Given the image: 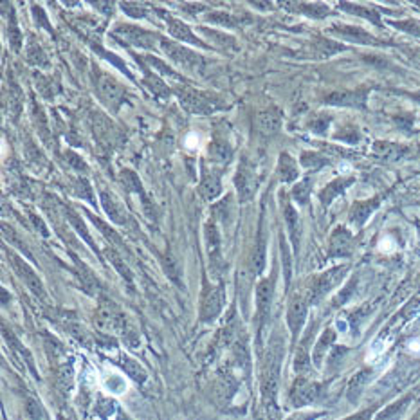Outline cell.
<instances>
[{"instance_id": "cell-23", "label": "cell", "mask_w": 420, "mask_h": 420, "mask_svg": "<svg viewBox=\"0 0 420 420\" xmlns=\"http://www.w3.org/2000/svg\"><path fill=\"white\" fill-rule=\"evenodd\" d=\"M372 152H374V157L381 161H399L408 154V148L397 143H389V141H377Z\"/></svg>"}, {"instance_id": "cell-21", "label": "cell", "mask_w": 420, "mask_h": 420, "mask_svg": "<svg viewBox=\"0 0 420 420\" xmlns=\"http://www.w3.org/2000/svg\"><path fill=\"white\" fill-rule=\"evenodd\" d=\"M379 204H381V199H379V197H375V199H370V200H361V203H355L350 210V217H348V220H350L352 226L361 227L362 224L368 220L370 215L377 210Z\"/></svg>"}, {"instance_id": "cell-18", "label": "cell", "mask_w": 420, "mask_h": 420, "mask_svg": "<svg viewBox=\"0 0 420 420\" xmlns=\"http://www.w3.org/2000/svg\"><path fill=\"white\" fill-rule=\"evenodd\" d=\"M102 206L105 210V213L109 215L110 220L117 226H126L129 224V213H126V208L123 206V203L117 200V197L110 191H102Z\"/></svg>"}, {"instance_id": "cell-42", "label": "cell", "mask_w": 420, "mask_h": 420, "mask_svg": "<svg viewBox=\"0 0 420 420\" xmlns=\"http://www.w3.org/2000/svg\"><path fill=\"white\" fill-rule=\"evenodd\" d=\"M8 35H9V43H11V47L15 49V51H18L20 45H22V35H20L18 31V26H16L15 13H11V16H9Z\"/></svg>"}, {"instance_id": "cell-48", "label": "cell", "mask_w": 420, "mask_h": 420, "mask_svg": "<svg viewBox=\"0 0 420 420\" xmlns=\"http://www.w3.org/2000/svg\"><path fill=\"white\" fill-rule=\"evenodd\" d=\"M74 186H76V193H78L80 197H83V199L89 200L90 204H94L92 190H90L89 183H87L85 179H78V181H76V184H74Z\"/></svg>"}, {"instance_id": "cell-54", "label": "cell", "mask_w": 420, "mask_h": 420, "mask_svg": "<svg viewBox=\"0 0 420 420\" xmlns=\"http://www.w3.org/2000/svg\"><path fill=\"white\" fill-rule=\"evenodd\" d=\"M409 96H411L413 99H415V102H419V103H420V90H419V92H413V94H409Z\"/></svg>"}, {"instance_id": "cell-15", "label": "cell", "mask_w": 420, "mask_h": 420, "mask_svg": "<svg viewBox=\"0 0 420 420\" xmlns=\"http://www.w3.org/2000/svg\"><path fill=\"white\" fill-rule=\"evenodd\" d=\"M352 251H354V238H352L350 231L345 230V227H338L330 237L328 254L332 258H343L350 257Z\"/></svg>"}, {"instance_id": "cell-4", "label": "cell", "mask_w": 420, "mask_h": 420, "mask_svg": "<svg viewBox=\"0 0 420 420\" xmlns=\"http://www.w3.org/2000/svg\"><path fill=\"white\" fill-rule=\"evenodd\" d=\"M161 49H163L164 55L176 63L179 69L188 70V72H203L204 65H206L203 56L190 51V49H186L184 45L170 42V40H161Z\"/></svg>"}, {"instance_id": "cell-40", "label": "cell", "mask_w": 420, "mask_h": 420, "mask_svg": "<svg viewBox=\"0 0 420 420\" xmlns=\"http://www.w3.org/2000/svg\"><path fill=\"white\" fill-rule=\"evenodd\" d=\"M28 60L33 63V65H38V67H45L47 63H49L47 62V56L45 53H43V49L35 42V40H31L28 45Z\"/></svg>"}, {"instance_id": "cell-30", "label": "cell", "mask_w": 420, "mask_h": 420, "mask_svg": "<svg viewBox=\"0 0 420 420\" xmlns=\"http://www.w3.org/2000/svg\"><path fill=\"white\" fill-rule=\"evenodd\" d=\"M143 83L148 87V89H150V92H152L156 97H159V99H166V97H170V94H171L170 87H168L156 72H150V70L146 69Z\"/></svg>"}, {"instance_id": "cell-53", "label": "cell", "mask_w": 420, "mask_h": 420, "mask_svg": "<svg viewBox=\"0 0 420 420\" xmlns=\"http://www.w3.org/2000/svg\"><path fill=\"white\" fill-rule=\"evenodd\" d=\"M58 420H72V419H70V416L67 415V413H63V411H62V413H60V415H58Z\"/></svg>"}, {"instance_id": "cell-29", "label": "cell", "mask_w": 420, "mask_h": 420, "mask_svg": "<svg viewBox=\"0 0 420 420\" xmlns=\"http://www.w3.org/2000/svg\"><path fill=\"white\" fill-rule=\"evenodd\" d=\"M105 254L107 258H109L110 264L114 265V269H116L117 273L121 274V278L126 281V284L132 287L134 285V276H132V271L129 269V265H126V262L123 260V257H121L119 253L116 251V247H107L105 249Z\"/></svg>"}, {"instance_id": "cell-43", "label": "cell", "mask_w": 420, "mask_h": 420, "mask_svg": "<svg viewBox=\"0 0 420 420\" xmlns=\"http://www.w3.org/2000/svg\"><path fill=\"white\" fill-rule=\"evenodd\" d=\"M308 197H311V184L308 181H303V183L296 184L294 190H292V199L300 204H307Z\"/></svg>"}, {"instance_id": "cell-16", "label": "cell", "mask_w": 420, "mask_h": 420, "mask_svg": "<svg viewBox=\"0 0 420 420\" xmlns=\"http://www.w3.org/2000/svg\"><path fill=\"white\" fill-rule=\"evenodd\" d=\"M222 171L213 166H208L203 163V179H200V193L206 200H215L220 195L222 184H220Z\"/></svg>"}, {"instance_id": "cell-19", "label": "cell", "mask_w": 420, "mask_h": 420, "mask_svg": "<svg viewBox=\"0 0 420 420\" xmlns=\"http://www.w3.org/2000/svg\"><path fill=\"white\" fill-rule=\"evenodd\" d=\"M164 20H166L168 33H170L173 38L181 40V42H184V43H190V45H197V47H203V49H206V43L200 42V40L197 38L193 33H191V29L188 28L183 20L176 18V16H168V15H164Z\"/></svg>"}, {"instance_id": "cell-1", "label": "cell", "mask_w": 420, "mask_h": 420, "mask_svg": "<svg viewBox=\"0 0 420 420\" xmlns=\"http://www.w3.org/2000/svg\"><path fill=\"white\" fill-rule=\"evenodd\" d=\"M173 92H176L181 107L190 114H203V116H206V114H213L227 107V103L217 94L197 90L193 87L179 85L177 89H173Z\"/></svg>"}, {"instance_id": "cell-39", "label": "cell", "mask_w": 420, "mask_h": 420, "mask_svg": "<svg viewBox=\"0 0 420 420\" xmlns=\"http://www.w3.org/2000/svg\"><path fill=\"white\" fill-rule=\"evenodd\" d=\"M287 8L298 9V13H305L308 16H314V18H323L328 15V9L321 4H285Z\"/></svg>"}, {"instance_id": "cell-22", "label": "cell", "mask_w": 420, "mask_h": 420, "mask_svg": "<svg viewBox=\"0 0 420 420\" xmlns=\"http://www.w3.org/2000/svg\"><path fill=\"white\" fill-rule=\"evenodd\" d=\"M119 179H121V183H123V186L126 188V191H130V193L139 195L141 200H143L144 213H146V217H152V215H154V208H152V204H150V200L146 199V195H144V190H143V186H141L139 177H137L136 173H134V171L125 170L119 176Z\"/></svg>"}, {"instance_id": "cell-2", "label": "cell", "mask_w": 420, "mask_h": 420, "mask_svg": "<svg viewBox=\"0 0 420 420\" xmlns=\"http://www.w3.org/2000/svg\"><path fill=\"white\" fill-rule=\"evenodd\" d=\"M281 357H284V350H281L280 343L271 345L267 352V357L264 361V368H262V399H264L265 408L271 411L276 406V392H278V381H280V368H281Z\"/></svg>"}, {"instance_id": "cell-46", "label": "cell", "mask_w": 420, "mask_h": 420, "mask_svg": "<svg viewBox=\"0 0 420 420\" xmlns=\"http://www.w3.org/2000/svg\"><path fill=\"white\" fill-rule=\"evenodd\" d=\"M163 265H164V271H166V274L170 276V280L181 287V285H183L181 284V271H179V267L176 265V262L171 260V258L170 260H168V258H164Z\"/></svg>"}, {"instance_id": "cell-12", "label": "cell", "mask_w": 420, "mask_h": 420, "mask_svg": "<svg viewBox=\"0 0 420 420\" xmlns=\"http://www.w3.org/2000/svg\"><path fill=\"white\" fill-rule=\"evenodd\" d=\"M204 238H206L208 247V258H210V267L215 273L220 274L222 267H224V258H222V242L220 233H218L215 222H208L206 230H204Z\"/></svg>"}, {"instance_id": "cell-47", "label": "cell", "mask_w": 420, "mask_h": 420, "mask_svg": "<svg viewBox=\"0 0 420 420\" xmlns=\"http://www.w3.org/2000/svg\"><path fill=\"white\" fill-rule=\"evenodd\" d=\"M393 26L399 29H402V31L409 33V35L419 36L420 38V23L419 22H413V20H402V22H393Z\"/></svg>"}, {"instance_id": "cell-8", "label": "cell", "mask_w": 420, "mask_h": 420, "mask_svg": "<svg viewBox=\"0 0 420 420\" xmlns=\"http://www.w3.org/2000/svg\"><path fill=\"white\" fill-rule=\"evenodd\" d=\"M96 89L103 105H107V109L114 110V112L119 109L121 103L125 102V89L110 74H99L97 76Z\"/></svg>"}, {"instance_id": "cell-10", "label": "cell", "mask_w": 420, "mask_h": 420, "mask_svg": "<svg viewBox=\"0 0 420 420\" xmlns=\"http://www.w3.org/2000/svg\"><path fill=\"white\" fill-rule=\"evenodd\" d=\"M347 273V267H335L327 271V273L319 274L314 280V284L311 285V291H308V300L311 301H319L323 296H327L339 281L345 278Z\"/></svg>"}, {"instance_id": "cell-31", "label": "cell", "mask_w": 420, "mask_h": 420, "mask_svg": "<svg viewBox=\"0 0 420 420\" xmlns=\"http://www.w3.org/2000/svg\"><path fill=\"white\" fill-rule=\"evenodd\" d=\"M119 365H121V368L125 370L126 375H129V377L132 379V381H136L137 384H143V382L146 381V377H148L146 370H144L143 366H141L137 361H134L132 357H126V355H121Z\"/></svg>"}, {"instance_id": "cell-20", "label": "cell", "mask_w": 420, "mask_h": 420, "mask_svg": "<svg viewBox=\"0 0 420 420\" xmlns=\"http://www.w3.org/2000/svg\"><path fill=\"white\" fill-rule=\"evenodd\" d=\"M328 105L348 107V109H365L366 90H347V92H334L325 99Z\"/></svg>"}, {"instance_id": "cell-38", "label": "cell", "mask_w": 420, "mask_h": 420, "mask_svg": "<svg viewBox=\"0 0 420 420\" xmlns=\"http://www.w3.org/2000/svg\"><path fill=\"white\" fill-rule=\"evenodd\" d=\"M208 20L218 26H224V28H235V26H240L242 18L240 16H235L227 11H218L213 15H208Z\"/></svg>"}, {"instance_id": "cell-41", "label": "cell", "mask_w": 420, "mask_h": 420, "mask_svg": "<svg viewBox=\"0 0 420 420\" xmlns=\"http://www.w3.org/2000/svg\"><path fill=\"white\" fill-rule=\"evenodd\" d=\"M341 8L348 9V11L354 13V15L365 16V18L370 20V22H374V23H377V26H381V18H379V13L374 11V9H366V8H362V6L350 4V2H347V4H341Z\"/></svg>"}, {"instance_id": "cell-32", "label": "cell", "mask_w": 420, "mask_h": 420, "mask_svg": "<svg viewBox=\"0 0 420 420\" xmlns=\"http://www.w3.org/2000/svg\"><path fill=\"white\" fill-rule=\"evenodd\" d=\"M265 265V227L264 220L260 224V231H258L257 238V251L253 254V262H251V269H253L254 274H260L264 271Z\"/></svg>"}, {"instance_id": "cell-36", "label": "cell", "mask_w": 420, "mask_h": 420, "mask_svg": "<svg viewBox=\"0 0 420 420\" xmlns=\"http://www.w3.org/2000/svg\"><path fill=\"white\" fill-rule=\"evenodd\" d=\"M350 183H352V179H338V181H334V183L328 184V186L325 188V190L321 191V193H319V199H321V203H323L325 206H327V204H330L332 200H334L335 197H338V195H341L343 191L347 190L348 184H350Z\"/></svg>"}, {"instance_id": "cell-49", "label": "cell", "mask_w": 420, "mask_h": 420, "mask_svg": "<svg viewBox=\"0 0 420 420\" xmlns=\"http://www.w3.org/2000/svg\"><path fill=\"white\" fill-rule=\"evenodd\" d=\"M26 411H28L29 419L31 420H45L42 408H40V404L35 401V399H29L28 404H26Z\"/></svg>"}, {"instance_id": "cell-33", "label": "cell", "mask_w": 420, "mask_h": 420, "mask_svg": "<svg viewBox=\"0 0 420 420\" xmlns=\"http://www.w3.org/2000/svg\"><path fill=\"white\" fill-rule=\"evenodd\" d=\"M74 382V370L69 362H62V365L56 366V386H58L60 392L63 395L70 392Z\"/></svg>"}, {"instance_id": "cell-11", "label": "cell", "mask_w": 420, "mask_h": 420, "mask_svg": "<svg viewBox=\"0 0 420 420\" xmlns=\"http://www.w3.org/2000/svg\"><path fill=\"white\" fill-rule=\"evenodd\" d=\"M273 292H274V280L273 278H265L257 285V314H258V328L264 330L267 323L269 312H271V303H273Z\"/></svg>"}, {"instance_id": "cell-50", "label": "cell", "mask_w": 420, "mask_h": 420, "mask_svg": "<svg viewBox=\"0 0 420 420\" xmlns=\"http://www.w3.org/2000/svg\"><path fill=\"white\" fill-rule=\"evenodd\" d=\"M121 8L125 9V13H129V15L134 16V18H139V16L146 15V11H144V6L136 4V2H123V4H121Z\"/></svg>"}, {"instance_id": "cell-25", "label": "cell", "mask_w": 420, "mask_h": 420, "mask_svg": "<svg viewBox=\"0 0 420 420\" xmlns=\"http://www.w3.org/2000/svg\"><path fill=\"white\" fill-rule=\"evenodd\" d=\"M213 389L217 402H231L235 392H237V381L231 374H220L215 381Z\"/></svg>"}, {"instance_id": "cell-28", "label": "cell", "mask_w": 420, "mask_h": 420, "mask_svg": "<svg viewBox=\"0 0 420 420\" xmlns=\"http://www.w3.org/2000/svg\"><path fill=\"white\" fill-rule=\"evenodd\" d=\"M345 51V45L338 43L335 40H327V38H318L312 45V55L316 58H330V56L338 55V53Z\"/></svg>"}, {"instance_id": "cell-7", "label": "cell", "mask_w": 420, "mask_h": 420, "mask_svg": "<svg viewBox=\"0 0 420 420\" xmlns=\"http://www.w3.org/2000/svg\"><path fill=\"white\" fill-rule=\"evenodd\" d=\"M226 305V289L224 285H206L200 303V321L203 323H213L220 316Z\"/></svg>"}, {"instance_id": "cell-35", "label": "cell", "mask_w": 420, "mask_h": 420, "mask_svg": "<svg viewBox=\"0 0 420 420\" xmlns=\"http://www.w3.org/2000/svg\"><path fill=\"white\" fill-rule=\"evenodd\" d=\"M231 154H233V148L227 141L217 139L210 144V156L215 163H230Z\"/></svg>"}, {"instance_id": "cell-57", "label": "cell", "mask_w": 420, "mask_h": 420, "mask_svg": "<svg viewBox=\"0 0 420 420\" xmlns=\"http://www.w3.org/2000/svg\"><path fill=\"white\" fill-rule=\"evenodd\" d=\"M419 287H420V276H419Z\"/></svg>"}, {"instance_id": "cell-37", "label": "cell", "mask_w": 420, "mask_h": 420, "mask_svg": "<svg viewBox=\"0 0 420 420\" xmlns=\"http://www.w3.org/2000/svg\"><path fill=\"white\" fill-rule=\"evenodd\" d=\"M65 215H67V218H69L70 226H72L74 230L78 231V233L82 235V237H85L87 245H89L90 249H94V251H96V253H97V247H96V245H94L92 238H90V235H89V231L85 230V224H83L82 218H80L78 215H76V211H72V210H65Z\"/></svg>"}, {"instance_id": "cell-45", "label": "cell", "mask_w": 420, "mask_h": 420, "mask_svg": "<svg viewBox=\"0 0 420 420\" xmlns=\"http://www.w3.org/2000/svg\"><path fill=\"white\" fill-rule=\"evenodd\" d=\"M301 164H303L307 170H319V168L327 164V159H323V157L318 156V154H303Z\"/></svg>"}, {"instance_id": "cell-55", "label": "cell", "mask_w": 420, "mask_h": 420, "mask_svg": "<svg viewBox=\"0 0 420 420\" xmlns=\"http://www.w3.org/2000/svg\"><path fill=\"white\" fill-rule=\"evenodd\" d=\"M117 420H125V416H117Z\"/></svg>"}, {"instance_id": "cell-17", "label": "cell", "mask_w": 420, "mask_h": 420, "mask_svg": "<svg viewBox=\"0 0 420 420\" xmlns=\"http://www.w3.org/2000/svg\"><path fill=\"white\" fill-rule=\"evenodd\" d=\"M281 117L280 110H262L254 116V129L262 134V136H274L280 132L281 129Z\"/></svg>"}, {"instance_id": "cell-6", "label": "cell", "mask_w": 420, "mask_h": 420, "mask_svg": "<svg viewBox=\"0 0 420 420\" xmlns=\"http://www.w3.org/2000/svg\"><path fill=\"white\" fill-rule=\"evenodd\" d=\"M112 36L119 40V42L126 43V45L141 47V49H154L156 43H161V40H163L156 33L146 31V29L139 28V26H126V23H119L112 31Z\"/></svg>"}, {"instance_id": "cell-52", "label": "cell", "mask_w": 420, "mask_h": 420, "mask_svg": "<svg viewBox=\"0 0 420 420\" xmlns=\"http://www.w3.org/2000/svg\"><path fill=\"white\" fill-rule=\"evenodd\" d=\"M328 123H330V119H328V117H318V119L312 121L311 123V129L314 130L316 134H323L325 130H327Z\"/></svg>"}, {"instance_id": "cell-34", "label": "cell", "mask_w": 420, "mask_h": 420, "mask_svg": "<svg viewBox=\"0 0 420 420\" xmlns=\"http://www.w3.org/2000/svg\"><path fill=\"white\" fill-rule=\"evenodd\" d=\"M285 222H287V230L291 235V240L294 244V249L298 251V242H300V217L292 208V204H285Z\"/></svg>"}, {"instance_id": "cell-51", "label": "cell", "mask_w": 420, "mask_h": 420, "mask_svg": "<svg viewBox=\"0 0 420 420\" xmlns=\"http://www.w3.org/2000/svg\"><path fill=\"white\" fill-rule=\"evenodd\" d=\"M67 163L70 164V166L74 168V170H78V171H87V164L83 163V159L80 156H76L74 152H67Z\"/></svg>"}, {"instance_id": "cell-13", "label": "cell", "mask_w": 420, "mask_h": 420, "mask_svg": "<svg viewBox=\"0 0 420 420\" xmlns=\"http://www.w3.org/2000/svg\"><path fill=\"white\" fill-rule=\"evenodd\" d=\"M328 35L335 36L339 40H347V42L354 43H362V45H377V38L370 35L368 31H365L362 28H357V26H334V28L328 29Z\"/></svg>"}, {"instance_id": "cell-9", "label": "cell", "mask_w": 420, "mask_h": 420, "mask_svg": "<svg viewBox=\"0 0 420 420\" xmlns=\"http://www.w3.org/2000/svg\"><path fill=\"white\" fill-rule=\"evenodd\" d=\"M8 260L11 262L15 273L18 274V278L23 281V284L28 285L29 291H31L38 300H47L45 289H43V284L42 280H40L38 274H36L35 271H33V269L29 267V265L26 264V262H23L16 253H8Z\"/></svg>"}, {"instance_id": "cell-3", "label": "cell", "mask_w": 420, "mask_h": 420, "mask_svg": "<svg viewBox=\"0 0 420 420\" xmlns=\"http://www.w3.org/2000/svg\"><path fill=\"white\" fill-rule=\"evenodd\" d=\"M94 325L97 330L105 332V334H123L126 338V332H129L125 314L119 311V307L114 301L103 300L99 303L96 316H94Z\"/></svg>"}, {"instance_id": "cell-5", "label": "cell", "mask_w": 420, "mask_h": 420, "mask_svg": "<svg viewBox=\"0 0 420 420\" xmlns=\"http://www.w3.org/2000/svg\"><path fill=\"white\" fill-rule=\"evenodd\" d=\"M258 186H260V176H258L257 166L249 163V161H242L237 176H235V188H237L240 203L253 200L258 191Z\"/></svg>"}, {"instance_id": "cell-44", "label": "cell", "mask_w": 420, "mask_h": 420, "mask_svg": "<svg viewBox=\"0 0 420 420\" xmlns=\"http://www.w3.org/2000/svg\"><path fill=\"white\" fill-rule=\"evenodd\" d=\"M90 218H92V222L97 226V230H99L103 235H105V238L110 242V244H116V245L121 244V237L116 233V231L112 230V227H109L105 224V222H102V220H99V218L92 217V215H90Z\"/></svg>"}, {"instance_id": "cell-26", "label": "cell", "mask_w": 420, "mask_h": 420, "mask_svg": "<svg viewBox=\"0 0 420 420\" xmlns=\"http://www.w3.org/2000/svg\"><path fill=\"white\" fill-rule=\"evenodd\" d=\"M318 392L319 388L316 384H311V382H305V381H298L294 388H292L291 399L296 406H303L314 401Z\"/></svg>"}, {"instance_id": "cell-24", "label": "cell", "mask_w": 420, "mask_h": 420, "mask_svg": "<svg viewBox=\"0 0 420 420\" xmlns=\"http://www.w3.org/2000/svg\"><path fill=\"white\" fill-rule=\"evenodd\" d=\"M72 260H74V267H76V276H78L83 291L90 296L99 294V281L96 280V276L92 274V271H90V269L87 267L82 260H78L76 257H74Z\"/></svg>"}, {"instance_id": "cell-56", "label": "cell", "mask_w": 420, "mask_h": 420, "mask_svg": "<svg viewBox=\"0 0 420 420\" xmlns=\"http://www.w3.org/2000/svg\"><path fill=\"white\" fill-rule=\"evenodd\" d=\"M416 8H420V2H419V4H416Z\"/></svg>"}, {"instance_id": "cell-14", "label": "cell", "mask_w": 420, "mask_h": 420, "mask_svg": "<svg viewBox=\"0 0 420 420\" xmlns=\"http://www.w3.org/2000/svg\"><path fill=\"white\" fill-rule=\"evenodd\" d=\"M308 298H305V296H300L296 294L292 296L291 303H289V311H287V323H289V328H291L292 335H298V332L301 330V327H303V321H305V316H307V303H308Z\"/></svg>"}, {"instance_id": "cell-27", "label": "cell", "mask_w": 420, "mask_h": 420, "mask_svg": "<svg viewBox=\"0 0 420 420\" xmlns=\"http://www.w3.org/2000/svg\"><path fill=\"white\" fill-rule=\"evenodd\" d=\"M298 176H300V171H298L296 161L289 154H281L280 159H278V177H280L281 183H294L298 179Z\"/></svg>"}]
</instances>
